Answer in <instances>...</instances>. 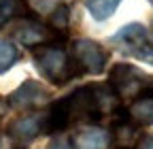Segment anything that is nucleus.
I'll list each match as a JSON object with an SVG mask.
<instances>
[{"label":"nucleus","instance_id":"obj_3","mask_svg":"<svg viewBox=\"0 0 153 149\" xmlns=\"http://www.w3.org/2000/svg\"><path fill=\"white\" fill-rule=\"evenodd\" d=\"M70 58L79 74H100L106 68L108 53L100 43L89 39H79L70 45Z\"/></svg>","mask_w":153,"mask_h":149},{"label":"nucleus","instance_id":"obj_12","mask_svg":"<svg viewBox=\"0 0 153 149\" xmlns=\"http://www.w3.org/2000/svg\"><path fill=\"white\" fill-rule=\"evenodd\" d=\"M26 2L24 0H0V28L17 17H26Z\"/></svg>","mask_w":153,"mask_h":149},{"label":"nucleus","instance_id":"obj_5","mask_svg":"<svg viewBox=\"0 0 153 149\" xmlns=\"http://www.w3.org/2000/svg\"><path fill=\"white\" fill-rule=\"evenodd\" d=\"M49 100V92L34 79H26L22 85H19L13 94L9 96L7 104L15 111H36L38 107H43L45 102Z\"/></svg>","mask_w":153,"mask_h":149},{"label":"nucleus","instance_id":"obj_8","mask_svg":"<svg viewBox=\"0 0 153 149\" xmlns=\"http://www.w3.org/2000/svg\"><path fill=\"white\" fill-rule=\"evenodd\" d=\"M140 126L138 124H134L128 115L119 117V119H115L113 124V132H111V141L115 147H119V149H132V147H136L138 139H140Z\"/></svg>","mask_w":153,"mask_h":149},{"label":"nucleus","instance_id":"obj_19","mask_svg":"<svg viewBox=\"0 0 153 149\" xmlns=\"http://www.w3.org/2000/svg\"><path fill=\"white\" fill-rule=\"evenodd\" d=\"M149 2H151V4H153V0H149Z\"/></svg>","mask_w":153,"mask_h":149},{"label":"nucleus","instance_id":"obj_11","mask_svg":"<svg viewBox=\"0 0 153 149\" xmlns=\"http://www.w3.org/2000/svg\"><path fill=\"white\" fill-rule=\"evenodd\" d=\"M121 0H85V9L96 22H104L115 13Z\"/></svg>","mask_w":153,"mask_h":149},{"label":"nucleus","instance_id":"obj_18","mask_svg":"<svg viewBox=\"0 0 153 149\" xmlns=\"http://www.w3.org/2000/svg\"><path fill=\"white\" fill-rule=\"evenodd\" d=\"M0 149H4V143H2V136H0Z\"/></svg>","mask_w":153,"mask_h":149},{"label":"nucleus","instance_id":"obj_9","mask_svg":"<svg viewBox=\"0 0 153 149\" xmlns=\"http://www.w3.org/2000/svg\"><path fill=\"white\" fill-rule=\"evenodd\" d=\"M111 143V136L106 130L102 128H96V126H89L85 130H79L72 139V145L74 149H106Z\"/></svg>","mask_w":153,"mask_h":149},{"label":"nucleus","instance_id":"obj_1","mask_svg":"<svg viewBox=\"0 0 153 149\" xmlns=\"http://www.w3.org/2000/svg\"><path fill=\"white\" fill-rule=\"evenodd\" d=\"M34 66L53 85H64L72 77L79 74V70H76L72 58L66 53V49L55 43L38 45L34 49Z\"/></svg>","mask_w":153,"mask_h":149},{"label":"nucleus","instance_id":"obj_17","mask_svg":"<svg viewBox=\"0 0 153 149\" xmlns=\"http://www.w3.org/2000/svg\"><path fill=\"white\" fill-rule=\"evenodd\" d=\"M7 113V102H0V117Z\"/></svg>","mask_w":153,"mask_h":149},{"label":"nucleus","instance_id":"obj_13","mask_svg":"<svg viewBox=\"0 0 153 149\" xmlns=\"http://www.w3.org/2000/svg\"><path fill=\"white\" fill-rule=\"evenodd\" d=\"M17 60V47L0 39V72H7Z\"/></svg>","mask_w":153,"mask_h":149},{"label":"nucleus","instance_id":"obj_2","mask_svg":"<svg viewBox=\"0 0 153 149\" xmlns=\"http://www.w3.org/2000/svg\"><path fill=\"white\" fill-rule=\"evenodd\" d=\"M108 87L119 98H136L151 87V77L134 64L119 62L115 64L108 72Z\"/></svg>","mask_w":153,"mask_h":149},{"label":"nucleus","instance_id":"obj_14","mask_svg":"<svg viewBox=\"0 0 153 149\" xmlns=\"http://www.w3.org/2000/svg\"><path fill=\"white\" fill-rule=\"evenodd\" d=\"M132 55H134L136 60H143V62H147V64H151V66H153V41L145 43L143 47H138Z\"/></svg>","mask_w":153,"mask_h":149},{"label":"nucleus","instance_id":"obj_15","mask_svg":"<svg viewBox=\"0 0 153 149\" xmlns=\"http://www.w3.org/2000/svg\"><path fill=\"white\" fill-rule=\"evenodd\" d=\"M45 149H74V145H72V141H70L68 136H57V139H53Z\"/></svg>","mask_w":153,"mask_h":149},{"label":"nucleus","instance_id":"obj_7","mask_svg":"<svg viewBox=\"0 0 153 149\" xmlns=\"http://www.w3.org/2000/svg\"><path fill=\"white\" fill-rule=\"evenodd\" d=\"M149 41H151V36H149V32L143 24H128L117 34L111 36V43L117 45V49L128 53V55H132L138 47H143Z\"/></svg>","mask_w":153,"mask_h":149},{"label":"nucleus","instance_id":"obj_4","mask_svg":"<svg viewBox=\"0 0 153 149\" xmlns=\"http://www.w3.org/2000/svg\"><path fill=\"white\" fill-rule=\"evenodd\" d=\"M13 39L17 43H22L24 47H36V45H47V43H57V36L49 26L41 24L38 19L26 15L17 22L13 28Z\"/></svg>","mask_w":153,"mask_h":149},{"label":"nucleus","instance_id":"obj_6","mask_svg":"<svg viewBox=\"0 0 153 149\" xmlns=\"http://www.w3.org/2000/svg\"><path fill=\"white\" fill-rule=\"evenodd\" d=\"M9 136L17 143V145H28L30 141H34L38 134H43V115L41 113H28L19 115L17 119H13L7 128Z\"/></svg>","mask_w":153,"mask_h":149},{"label":"nucleus","instance_id":"obj_10","mask_svg":"<svg viewBox=\"0 0 153 149\" xmlns=\"http://www.w3.org/2000/svg\"><path fill=\"white\" fill-rule=\"evenodd\" d=\"M128 117L138 126H153V94L145 92L134 98L128 109Z\"/></svg>","mask_w":153,"mask_h":149},{"label":"nucleus","instance_id":"obj_16","mask_svg":"<svg viewBox=\"0 0 153 149\" xmlns=\"http://www.w3.org/2000/svg\"><path fill=\"white\" fill-rule=\"evenodd\" d=\"M136 149H153V134L140 136L138 143H136Z\"/></svg>","mask_w":153,"mask_h":149}]
</instances>
